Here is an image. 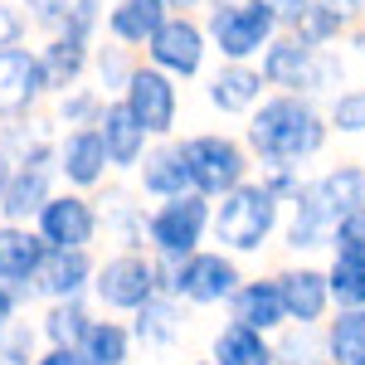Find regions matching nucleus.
Masks as SVG:
<instances>
[{
	"instance_id": "f257e3e1",
	"label": "nucleus",
	"mask_w": 365,
	"mask_h": 365,
	"mask_svg": "<svg viewBox=\"0 0 365 365\" xmlns=\"http://www.w3.org/2000/svg\"><path fill=\"white\" fill-rule=\"evenodd\" d=\"M331 137L327 113L307 93H273L249 113V151L263 166H302Z\"/></svg>"
},
{
	"instance_id": "f03ea898",
	"label": "nucleus",
	"mask_w": 365,
	"mask_h": 365,
	"mask_svg": "<svg viewBox=\"0 0 365 365\" xmlns=\"http://www.w3.org/2000/svg\"><path fill=\"white\" fill-rule=\"evenodd\" d=\"M282 225V200L263 180H244L215 205V239L229 253H258Z\"/></svg>"
},
{
	"instance_id": "7ed1b4c3",
	"label": "nucleus",
	"mask_w": 365,
	"mask_h": 365,
	"mask_svg": "<svg viewBox=\"0 0 365 365\" xmlns=\"http://www.w3.org/2000/svg\"><path fill=\"white\" fill-rule=\"evenodd\" d=\"M282 29V20L273 10H263L258 0H229V5H215L210 10V39L225 58H244L263 54L273 44V34Z\"/></svg>"
},
{
	"instance_id": "20e7f679",
	"label": "nucleus",
	"mask_w": 365,
	"mask_h": 365,
	"mask_svg": "<svg viewBox=\"0 0 365 365\" xmlns=\"http://www.w3.org/2000/svg\"><path fill=\"white\" fill-rule=\"evenodd\" d=\"M215 229V210H210V195L200 190H185V195H170L156 215H151V244L166 253L170 263L190 258L200 249V239Z\"/></svg>"
},
{
	"instance_id": "39448f33",
	"label": "nucleus",
	"mask_w": 365,
	"mask_h": 365,
	"mask_svg": "<svg viewBox=\"0 0 365 365\" xmlns=\"http://www.w3.org/2000/svg\"><path fill=\"white\" fill-rule=\"evenodd\" d=\"M185 161H190V180H195L200 195L220 200L229 195L234 185L249 180V151L234 137H220V132H205V137L185 141Z\"/></svg>"
},
{
	"instance_id": "423d86ee",
	"label": "nucleus",
	"mask_w": 365,
	"mask_h": 365,
	"mask_svg": "<svg viewBox=\"0 0 365 365\" xmlns=\"http://www.w3.org/2000/svg\"><path fill=\"white\" fill-rule=\"evenodd\" d=\"M239 263L229 258V253H190V258H180L175 268H170V292L175 297H185V302H195V307H215V302H229L234 297V287H239Z\"/></svg>"
},
{
	"instance_id": "0eeeda50",
	"label": "nucleus",
	"mask_w": 365,
	"mask_h": 365,
	"mask_svg": "<svg viewBox=\"0 0 365 365\" xmlns=\"http://www.w3.org/2000/svg\"><path fill=\"white\" fill-rule=\"evenodd\" d=\"M205 44H210V29L190 25V20H166L146 39V54L156 68H166L175 78H195L205 68Z\"/></svg>"
},
{
	"instance_id": "6e6552de",
	"label": "nucleus",
	"mask_w": 365,
	"mask_h": 365,
	"mask_svg": "<svg viewBox=\"0 0 365 365\" xmlns=\"http://www.w3.org/2000/svg\"><path fill=\"white\" fill-rule=\"evenodd\" d=\"M282 302H287V322H302V327H322L331 317V278L327 268H312V263H297V268H282L278 273Z\"/></svg>"
},
{
	"instance_id": "1a4fd4ad",
	"label": "nucleus",
	"mask_w": 365,
	"mask_h": 365,
	"mask_svg": "<svg viewBox=\"0 0 365 365\" xmlns=\"http://www.w3.org/2000/svg\"><path fill=\"white\" fill-rule=\"evenodd\" d=\"M127 108L151 137H166L175 127V83L166 68H132L127 78Z\"/></svg>"
},
{
	"instance_id": "9d476101",
	"label": "nucleus",
	"mask_w": 365,
	"mask_h": 365,
	"mask_svg": "<svg viewBox=\"0 0 365 365\" xmlns=\"http://www.w3.org/2000/svg\"><path fill=\"white\" fill-rule=\"evenodd\" d=\"M312 63H317V44H307L297 29H278L273 44L263 49V78L282 93H307Z\"/></svg>"
},
{
	"instance_id": "9b49d317",
	"label": "nucleus",
	"mask_w": 365,
	"mask_h": 365,
	"mask_svg": "<svg viewBox=\"0 0 365 365\" xmlns=\"http://www.w3.org/2000/svg\"><path fill=\"white\" fill-rule=\"evenodd\" d=\"M98 297H103L108 307H127V312L146 307V302L156 297V268H151L146 258H137V253L113 258V263L98 273Z\"/></svg>"
},
{
	"instance_id": "f8f14e48",
	"label": "nucleus",
	"mask_w": 365,
	"mask_h": 365,
	"mask_svg": "<svg viewBox=\"0 0 365 365\" xmlns=\"http://www.w3.org/2000/svg\"><path fill=\"white\" fill-rule=\"evenodd\" d=\"M229 322H244L253 331H282L287 327V302H282V287L278 278H253L239 282L234 297H229Z\"/></svg>"
},
{
	"instance_id": "ddd939ff",
	"label": "nucleus",
	"mask_w": 365,
	"mask_h": 365,
	"mask_svg": "<svg viewBox=\"0 0 365 365\" xmlns=\"http://www.w3.org/2000/svg\"><path fill=\"white\" fill-rule=\"evenodd\" d=\"M263 68H253L244 58H225V68L210 78V108H220L225 117H249L263 103Z\"/></svg>"
},
{
	"instance_id": "4468645a",
	"label": "nucleus",
	"mask_w": 365,
	"mask_h": 365,
	"mask_svg": "<svg viewBox=\"0 0 365 365\" xmlns=\"http://www.w3.org/2000/svg\"><path fill=\"white\" fill-rule=\"evenodd\" d=\"M39 88H49L39 58H29L25 49H0V117L29 108V98Z\"/></svg>"
},
{
	"instance_id": "2eb2a0df",
	"label": "nucleus",
	"mask_w": 365,
	"mask_h": 365,
	"mask_svg": "<svg viewBox=\"0 0 365 365\" xmlns=\"http://www.w3.org/2000/svg\"><path fill=\"white\" fill-rule=\"evenodd\" d=\"M39 225H44V239L54 249H83L93 239V210L83 200H44Z\"/></svg>"
},
{
	"instance_id": "dca6fc26",
	"label": "nucleus",
	"mask_w": 365,
	"mask_h": 365,
	"mask_svg": "<svg viewBox=\"0 0 365 365\" xmlns=\"http://www.w3.org/2000/svg\"><path fill=\"white\" fill-rule=\"evenodd\" d=\"M327 361L336 365H365V307H336L322 322Z\"/></svg>"
},
{
	"instance_id": "f3484780",
	"label": "nucleus",
	"mask_w": 365,
	"mask_h": 365,
	"mask_svg": "<svg viewBox=\"0 0 365 365\" xmlns=\"http://www.w3.org/2000/svg\"><path fill=\"white\" fill-rule=\"evenodd\" d=\"M210 361L215 365H273V341H268V331H253L244 322H229L225 331H215Z\"/></svg>"
},
{
	"instance_id": "a211bd4d",
	"label": "nucleus",
	"mask_w": 365,
	"mask_h": 365,
	"mask_svg": "<svg viewBox=\"0 0 365 365\" xmlns=\"http://www.w3.org/2000/svg\"><path fill=\"white\" fill-rule=\"evenodd\" d=\"M141 185H146L151 195H161V200L195 190L190 161H185V146H156V151L146 156V166H141Z\"/></svg>"
},
{
	"instance_id": "6ab92c4d",
	"label": "nucleus",
	"mask_w": 365,
	"mask_h": 365,
	"mask_svg": "<svg viewBox=\"0 0 365 365\" xmlns=\"http://www.w3.org/2000/svg\"><path fill=\"white\" fill-rule=\"evenodd\" d=\"M151 137L146 127L137 122V113L127 108V103H117L103 113V146H108V161L117 166H137L141 161V141Z\"/></svg>"
},
{
	"instance_id": "aec40b11",
	"label": "nucleus",
	"mask_w": 365,
	"mask_h": 365,
	"mask_svg": "<svg viewBox=\"0 0 365 365\" xmlns=\"http://www.w3.org/2000/svg\"><path fill=\"white\" fill-rule=\"evenodd\" d=\"M166 10H170V0H122L108 25H113L117 39H127V44H146V39L170 20Z\"/></svg>"
},
{
	"instance_id": "412c9836",
	"label": "nucleus",
	"mask_w": 365,
	"mask_h": 365,
	"mask_svg": "<svg viewBox=\"0 0 365 365\" xmlns=\"http://www.w3.org/2000/svg\"><path fill=\"white\" fill-rule=\"evenodd\" d=\"M108 166V146H103V132H73L63 141V175L73 185H93Z\"/></svg>"
},
{
	"instance_id": "4be33fe9",
	"label": "nucleus",
	"mask_w": 365,
	"mask_h": 365,
	"mask_svg": "<svg viewBox=\"0 0 365 365\" xmlns=\"http://www.w3.org/2000/svg\"><path fill=\"white\" fill-rule=\"evenodd\" d=\"M88 278V258L83 249H54L44 253V263H39V287L44 292H54V297H73Z\"/></svg>"
},
{
	"instance_id": "5701e85b",
	"label": "nucleus",
	"mask_w": 365,
	"mask_h": 365,
	"mask_svg": "<svg viewBox=\"0 0 365 365\" xmlns=\"http://www.w3.org/2000/svg\"><path fill=\"white\" fill-rule=\"evenodd\" d=\"M44 263V244L34 234H20V229H0V278L5 282H25L29 273H39Z\"/></svg>"
},
{
	"instance_id": "b1692460",
	"label": "nucleus",
	"mask_w": 365,
	"mask_h": 365,
	"mask_svg": "<svg viewBox=\"0 0 365 365\" xmlns=\"http://www.w3.org/2000/svg\"><path fill=\"white\" fill-rule=\"evenodd\" d=\"M327 361V341L322 327H302V322H287L282 336L273 341V365H317Z\"/></svg>"
},
{
	"instance_id": "393cba45",
	"label": "nucleus",
	"mask_w": 365,
	"mask_h": 365,
	"mask_svg": "<svg viewBox=\"0 0 365 365\" xmlns=\"http://www.w3.org/2000/svg\"><path fill=\"white\" fill-rule=\"evenodd\" d=\"M44 185H49L44 170L25 161V170H15V175L0 185V210H5L10 220H20L29 210H44Z\"/></svg>"
},
{
	"instance_id": "a878e982",
	"label": "nucleus",
	"mask_w": 365,
	"mask_h": 365,
	"mask_svg": "<svg viewBox=\"0 0 365 365\" xmlns=\"http://www.w3.org/2000/svg\"><path fill=\"white\" fill-rule=\"evenodd\" d=\"M331 302L336 307H365V258H351V253H331Z\"/></svg>"
},
{
	"instance_id": "bb28decb",
	"label": "nucleus",
	"mask_w": 365,
	"mask_h": 365,
	"mask_svg": "<svg viewBox=\"0 0 365 365\" xmlns=\"http://www.w3.org/2000/svg\"><path fill=\"white\" fill-rule=\"evenodd\" d=\"M137 336L151 341V346H166V341L180 336V312H175V302H146V307H137Z\"/></svg>"
},
{
	"instance_id": "cd10ccee",
	"label": "nucleus",
	"mask_w": 365,
	"mask_h": 365,
	"mask_svg": "<svg viewBox=\"0 0 365 365\" xmlns=\"http://www.w3.org/2000/svg\"><path fill=\"white\" fill-rule=\"evenodd\" d=\"M127 361V331L103 322V327H88L83 336V365H122Z\"/></svg>"
},
{
	"instance_id": "c85d7f7f",
	"label": "nucleus",
	"mask_w": 365,
	"mask_h": 365,
	"mask_svg": "<svg viewBox=\"0 0 365 365\" xmlns=\"http://www.w3.org/2000/svg\"><path fill=\"white\" fill-rule=\"evenodd\" d=\"M327 122H331V132H341V137H365V88H341V93H331Z\"/></svg>"
},
{
	"instance_id": "c756f323",
	"label": "nucleus",
	"mask_w": 365,
	"mask_h": 365,
	"mask_svg": "<svg viewBox=\"0 0 365 365\" xmlns=\"http://www.w3.org/2000/svg\"><path fill=\"white\" fill-rule=\"evenodd\" d=\"M39 63H44V83H49V88L73 83V78H78V68H83V39H73V34H68V39H58Z\"/></svg>"
},
{
	"instance_id": "7c9ffc66",
	"label": "nucleus",
	"mask_w": 365,
	"mask_h": 365,
	"mask_svg": "<svg viewBox=\"0 0 365 365\" xmlns=\"http://www.w3.org/2000/svg\"><path fill=\"white\" fill-rule=\"evenodd\" d=\"M331 253H351V258H365V205L346 210L331 229Z\"/></svg>"
},
{
	"instance_id": "2f4dec72",
	"label": "nucleus",
	"mask_w": 365,
	"mask_h": 365,
	"mask_svg": "<svg viewBox=\"0 0 365 365\" xmlns=\"http://www.w3.org/2000/svg\"><path fill=\"white\" fill-rule=\"evenodd\" d=\"M49 336H54L58 346H78V341L88 336V317H83V307H73V302H58V307L49 312Z\"/></svg>"
},
{
	"instance_id": "473e14b6",
	"label": "nucleus",
	"mask_w": 365,
	"mask_h": 365,
	"mask_svg": "<svg viewBox=\"0 0 365 365\" xmlns=\"http://www.w3.org/2000/svg\"><path fill=\"white\" fill-rule=\"evenodd\" d=\"M258 5H263V10H273V15L282 20V29H292L297 20H302V10H307L312 0H258Z\"/></svg>"
},
{
	"instance_id": "72a5a7b5",
	"label": "nucleus",
	"mask_w": 365,
	"mask_h": 365,
	"mask_svg": "<svg viewBox=\"0 0 365 365\" xmlns=\"http://www.w3.org/2000/svg\"><path fill=\"white\" fill-rule=\"evenodd\" d=\"M312 5H327V10H336L341 20H351V25H356V20L365 15V0H312Z\"/></svg>"
},
{
	"instance_id": "f704fd0d",
	"label": "nucleus",
	"mask_w": 365,
	"mask_h": 365,
	"mask_svg": "<svg viewBox=\"0 0 365 365\" xmlns=\"http://www.w3.org/2000/svg\"><path fill=\"white\" fill-rule=\"evenodd\" d=\"M15 39H20V15H15V10H5V5H0V49H10V44H15Z\"/></svg>"
},
{
	"instance_id": "c9c22d12",
	"label": "nucleus",
	"mask_w": 365,
	"mask_h": 365,
	"mask_svg": "<svg viewBox=\"0 0 365 365\" xmlns=\"http://www.w3.org/2000/svg\"><path fill=\"white\" fill-rule=\"evenodd\" d=\"M346 49H351V58H356V63L365 68V25H361V20L346 29Z\"/></svg>"
},
{
	"instance_id": "e433bc0d",
	"label": "nucleus",
	"mask_w": 365,
	"mask_h": 365,
	"mask_svg": "<svg viewBox=\"0 0 365 365\" xmlns=\"http://www.w3.org/2000/svg\"><path fill=\"white\" fill-rule=\"evenodd\" d=\"M34 10H39V20H58L63 10H68V0H29Z\"/></svg>"
},
{
	"instance_id": "4c0bfd02",
	"label": "nucleus",
	"mask_w": 365,
	"mask_h": 365,
	"mask_svg": "<svg viewBox=\"0 0 365 365\" xmlns=\"http://www.w3.org/2000/svg\"><path fill=\"white\" fill-rule=\"evenodd\" d=\"M39 365H83V356H78L73 346H58L54 356H44V361H39Z\"/></svg>"
},
{
	"instance_id": "58836bf2",
	"label": "nucleus",
	"mask_w": 365,
	"mask_h": 365,
	"mask_svg": "<svg viewBox=\"0 0 365 365\" xmlns=\"http://www.w3.org/2000/svg\"><path fill=\"white\" fill-rule=\"evenodd\" d=\"M5 356H10V361H20V356H29V331H15V336L5 341Z\"/></svg>"
},
{
	"instance_id": "ea45409f",
	"label": "nucleus",
	"mask_w": 365,
	"mask_h": 365,
	"mask_svg": "<svg viewBox=\"0 0 365 365\" xmlns=\"http://www.w3.org/2000/svg\"><path fill=\"white\" fill-rule=\"evenodd\" d=\"M93 113V98H73L68 108H63V117H88Z\"/></svg>"
},
{
	"instance_id": "a19ab883",
	"label": "nucleus",
	"mask_w": 365,
	"mask_h": 365,
	"mask_svg": "<svg viewBox=\"0 0 365 365\" xmlns=\"http://www.w3.org/2000/svg\"><path fill=\"white\" fill-rule=\"evenodd\" d=\"M10 307H15V302H10V292H5V287H0V327H5V322H10Z\"/></svg>"
},
{
	"instance_id": "79ce46f5",
	"label": "nucleus",
	"mask_w": 365,
	"mask_h": 365,
	"mask_svg": "<svg viewBox=\"0 0 365 365\" xmlns=\"http://www.w3.org/2000/svg\"><path fill=\"white\" fill-rule=\"evenodd\" d=\"M190 5H200V0H170V10H190Z\"/></svg>"
},
{
	"instance_id": "37998d69",
	"label": "nucleus",
	"mask_w": 365,
	"mask_h": 365,
	"mask_svg": "<svg viewBox=\"0 0 365 365\" xmlns=\"http://www.w3.org/2000/svg\"><path fill=\"white\" fill-rule=\"evenodd\" d=\"M210 5H229V0H210Z\"/></svg>"
},
{
	"instance_id": "c03bdc74",
	"label": "nucleus",
	"mask_w": 365,
	"mask_h": 365,
	"mask_svg": "<svg viewBox=\"0 0 365 365\" xmlns=\"http://www.w3.org/2000/svg\"><path fill=\"white\" fill-rule=\"evenodd\" d=\"M317 365H336V361H317Z\"/></svg>"
},
{
	"instance_id": "a18cd8bd",
	"label": "nucleus",
	"mask_w": 365,
	"mask_h": 365,
	"mask_svg": "<svg viewBox=\"0 0 365 365\" xmlns=\"http://www.w3.org/2000/svg\"><path fill=\"white\" fill-rule=\"evenodd\" d=\"M0 180H5V170H0Z\"/></svg>"
},
{
	"instance_id": "49530a36",
	"label": "nucleus",
	"mask_w": 365,
	"mask_h": 365,
	"mask_svg": "<svg viewBox=\"0 0 365 365\" xmlns=\"http://www.w3.org/2000/svg\"><path fill=\"white\" fill-rule=\"evenodd\" d=\"M205 365H215V361H205Z\"/></svg>"
}]
</instances>
